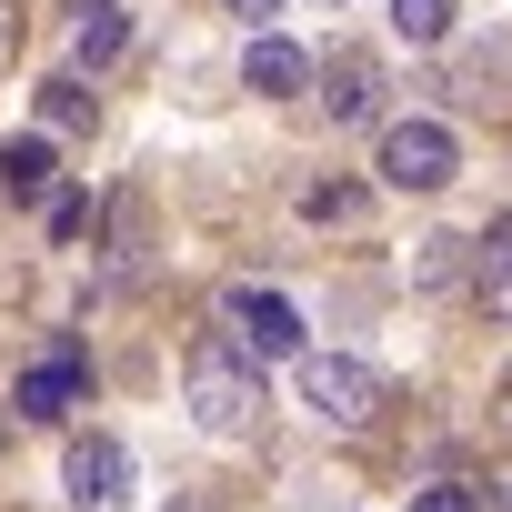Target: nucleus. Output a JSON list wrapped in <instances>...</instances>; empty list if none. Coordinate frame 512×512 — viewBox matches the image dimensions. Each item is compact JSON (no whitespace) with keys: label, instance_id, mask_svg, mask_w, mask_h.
<instances>
[{"label":"nucleus","instance_id":"1","mask_svg":"<svg viewBox=\"0 0 512 512\" xmlns=\"http://www.w3.org/2000/svg\"><path fill=\"white\" fill-rule=\"evenodd\" d=\"M181 402H191L201 432H262V412H272L251 352H231V342H201V352L181 362Z\"/></svg>","mask_w":512,"mask_h":512},{"label":"nucleus","instance_id":"2","mask_svg":"<svg viewBox=\"0 0 512 512\" xmlns=\"http://www.w3.org/2000/svg\"><path fill=\"white\" fill-rule=\"evenodd\" d=\"M221 332H231V352H251V362H302V312H292L282 292L231 282V292H221Z\"/></svg>","mask_w":512,"mask_h":512},{"label":"nucleus","instance_id":"3","mask_svg":"<svg viewBox=\"0 0 512 512\" xmlns=\"http://www.w3.org/2000/svg\"><path fill=\"white\" fill-rule=\"evenodd\" d=\"M302 402H312L322 422L362 432V422L382 412V372H372V362H352V352H302Z\"/></svg>","mask_w":512,"mask_h":512},{"label":"nucleus","instance_id":"4","mask_svg":"<svg viewBox=\"0 0 512 512\" xmlns=\"http://www.w3.org/2000/svg\"><path fill=\"white\" fill-rule=\"evenodd\" d=\"M452 171H462V141L442 121H392L382 131V181L392 191H442Z\"/></svg>","mask_w":512,"mask_h":512},{"label":"nucleus","instance_id":"5","mask_svg":"<svg viewBox=\"0 0 512 512\" xmlns=\"http://www.w3.org/2000/svg\"><path fill=\"white\" fill-rule=\"evenodd\" d=\"M61 482H71L81 512H121V502H131V452H121L111 432H81L71 462H61Z\"/></svg>","mask_w":512,"mask_h":512},{"label":"nucleus","instance_id":"6","mask_svg":"<svg viewBox=\"0 0 512 512\" xmlns=\"http://www.w3.org/2000/svg\"><path fill=\"white\" fill-rule=\"evenodd\" d=\"M81 392H91V362H81V342H61V352H41V362L21 372V392H11V402H21L31 422H61Z\"/></svg>","mask_w":512,"mask_h":512},{"label":"nucleus","instance_id":"7","mask_svg":"<svg viewBox=\"0 0 512 512\" xmlns=\"http://www.w3.org/2000/svg\"><path fill=\"white\" fill-rule=\"evenodd\" d=\"M472 292H482V312L512 332V211H502V221L472 241Z\"/></svg>","mask_w":512,"mask_h":512},{"label":"nucleus","instance_id":"8","mask_svg":"<svg viewBox=\"0 0 512 512\" xmlns=\"http://www.w3.org/2000/svg\"><path fill=\"white\" fill-rule=\"evenodd\" d=\"M241 81H251V91H272V101H292V91L312 81V61H302L292 41H272V31H262V41L241 51Z\"/></svg>","mask_w":512,"mask_h":512},{"label":"nucleus","instance_id":"9","mask_svg":"<svg viewBox=\"0 0 512 512\" xmlns=\"http://www.w3.org/2000/svg\"><path fill=\"white\" fill-rule=\"evenodd\" d=\"M121 31H131V21H121V0H71V61L101 71V61L121 51Z\"/></svg>","mask_w":512,"mask_h":512},{"label":"nucleus","instance_id":"10","mask_svg":"<svg viewBox=\"0 0 512 512\" xmlns=\"http://www.w3.org/2000/svg\"><path fill=\"white\" fill-rule=\"evenodd\" d=\"M322 101H332V121H362L372 111V61L362 51H332L322 61Z\"/></svg>","mask_w":512,"mask_h":512},{"label":"nucleus","instance_id":"11","mask_svg":"<svg viewBox=\"0 0 512 512\" xmlns=\"http://www.w3.org/2000/svg\"><path fill=\"white\" fill-rule=\"evenodd\" d=\"M0 181H11V201H41V191H51V141H41V131L11 141V151H0Z\"/></svg>","mask_w":512,"mask_h":512},{"label":"nucleus","instance_id":"12","mask_svg":"<svg viewBox=\"0 0 512 512\" xmlns=\"http://www.w3.org/2000/svg\"><path fill=\"white\" fill-rule=\"evenodd\" d=\"M41 121L51 131H91V91L81 81H41Z\"/></svg>","mask_w":512,"mask_h":512},{"label":"nucleus","instance_id":"13","mask_svg":"<svg viewBox=\"0 0 512 512\" xmlns=\"http://www.w3.org/2000/svg\"><path fill=\"white\" fill-rule=\"evenodd\" d=\"M392 31L402 41H442L452 31V0H392Z\"/></svg>","mask_w":512,"mask_h":512},{"label":"nucleus","instance_id":"14","mask_svg":"<svg viewBox=\"0 0 512 512\" xmlns=\"http://www.w3.org/2000/svg\"><path fill=\"white\" fill-rule=\"evenodd\" d=\"M302 211H312V221H352V191H342V181H322V191H312Z\"/></svg>","mask_w":512,"mask_h":512},{"label":"nucleus","instance_id":"15","mask_svg":"<svg viewBox=\"0 0 512 512\" xmlns=\"http://www.w3.org/2000/svg\"><path fill=\"white\" fill-rule=\"evenodd\" d=\"M51 231H61V241H71V231H91V201H81V191H61V201H51Z\"/></svg>","mask_w":512,"mask_h":512},{"label":"nucleus","instance_id":"16","mask_svg":"<svg viewBox=\"0 0 512 512\" xmlns=\"http://www.w3.org/2000/svg\"><path fill=\"white\" fill-rule=\"evenodd\" d=\"M412 512H472V492L462 482H432V492H412Z\"/></svg>","mask_w":512,"mask_h":512},{"label":"nucleus","instance_id":"17","mask_svg":"<svg viewBox=\"0 0 512 512\" xmlns=\"http://www.w3.org/2000/svg\"><path fill=\"white\" fill-rule=\"evenodd\" d=\"M21 51V0H0V61Z\"/></svg>","mask_w":512,"mask_h":512},{"label":"nucleus","instance_id":"18","mask_svg":"<svg viewBox=\"0 0 512 512\" xmlns=\"http://www.w3.org/2000/svg\"><path fill=\"white\" fill-rule=\"evenodd\" d=\"M492 512H512V462H492Z\"/></svg>","mask_w":512,"mask_h":512},{"label":"nucleus","instance_id":"19","mask_svg":"<svg viewBox=\"0 0 512 512\" xmlns=\"http://www.w3.org/2000/svg\"><path fill=\"white\" fill-rule=\"evenodd\" d=\"M231 11H241V21H272V11H282V0H231Z\"/></svg>","mask_w":512,"mask_h":512},{"label":"nucleus","instance_id":"20","mask_svg":"<svg viewBox=\"0 0 512 512\" xmlns=\"http://www.w3.org/2000/svg\"><path fill=\"white\" fill-rule=\"evenodd\" d=\"M492 402H502V422H512V372H502V392H492Z\"/></svg>","mask_w":512,"mask_h":512}]
</instances>
